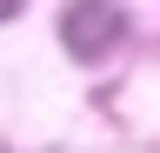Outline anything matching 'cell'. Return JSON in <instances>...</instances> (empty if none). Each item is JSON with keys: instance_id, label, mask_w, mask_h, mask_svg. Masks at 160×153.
I'll return each mask as SVG.
<instances>
[{"instance_id": "6da1fadb", "label": "cell", "mask_w": 160, "mask_h": 153, "mask_svg": "<svg viewBox=\"0 0 160 153\" xmlns=\"http://www.w3.org/2000/svg\"><path fill=\"white\" fill-rule=\"evenodd\" d=\"M127 40V7L120 0H67V13H60V47L73 53V60H100V53H113Z\"/></svg>"}, {"instance_id": "7a4b0ae2", "label": "cell", "mask_w": 160, "mask_h": 153, "mask_svg": "<svg viewBox=\"0 0 160 153\" xmlns=\"http://www.w3.org/2000/svg\"><path fill=\"white\" fill-rule=\"evenodd\" d=\"M13 13H20V0H0V20H13Z\"/></svg>"}]
</instances>
